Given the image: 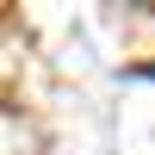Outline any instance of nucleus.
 Listing matches in <instances>:
<instances>
[{
  "instance_id": "nucleus-1",
  "label": "nucleus",
  "mask_w": 155,
  "mask_h": 155,
  "mask_svg": "<svg viewBox=\"0 0 155 155\" xmlns=\"http://www.w3.org/2000/svg\"><path fill=\"white\" fill-rule=\"evenodd\" d=\"M37 149H44L37 124L25 118L19 106H0V155H37Z\"/></svg>"
}]
</instances>
